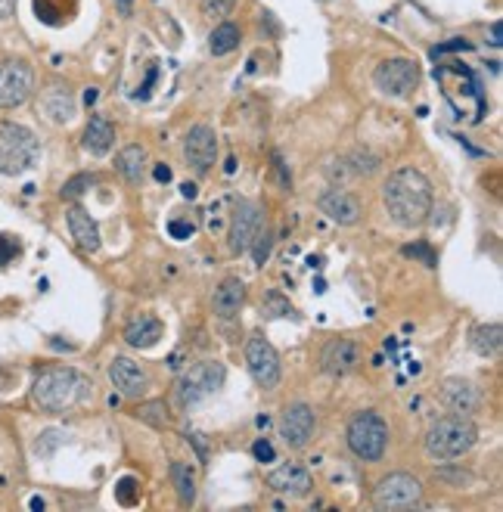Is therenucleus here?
Returning a JSON list of instances; mask_svg holds the SVG:
<instances>
[{"mask_svg": "<svg viewBox=\"0 0 503 512\" xmlns=\"http://www.w3.org/2000/svg\"><path fill=\"white\" fill-rule=\"evenodd\" d=\"M382 202L389 208V218L404 227H423L432 215V184L429 177L417 168H401L389 174L386 187H382Z\"/></svg>", "mask_w": 503, "mask_h": 512, "instance_id": "f257e3e1", "label": "nucleus"}, {"mask_svg": "<svg viewBox=\"0 0 503 512\" xmlns=\"http://www.w3.org/2000/svg\"><path fill=\"white\" fill-rule=\"evenodd\" d=\"M91 388L94 385L84 373H78L72 367H53L35 379L32 398L44 413H66V410H75L91 398Z\"/></svg>", "mask_w": 503, "mask_h": 512, "instance_id": "f03ea898", "label": "nucleus"}, {"mask_svg": "<svg viewBox=\"0 0 503 512\" xmlns=\"http://www.w3.org/2000/svg\"><path fill=\"white\" fill-rule=\"evenodd\" d=\"M479 441V429L476 423H472L469 416H445V419H438V423L426 432V454L432 460H457L463 454H469L472 447H476Z\"/></svg>", "mask_w": 503, "mask_h": 512, "instance_id": "7ed1b4c3", "label": "nucleus"}, {"mask_svg": "<svg viewBox=\"0 0 503 512\" xmlns=\"http://www.w3.org/2000/svg\"><path fill=\"white\" fill-rule=\"evenodd\" d=\"M38 156L41 143L32 131L16 122H0V174H25L28 168H35Z\"/></svg>", "mask_w": 503, "mask_h": 512, "instance_id": "20e7f679", "label": "nucleus"}, {"mask_svg": "<svg viewBox=\"0 0 503 512\" xmlns=\"http://www.w3.org/2000/svg\"><path fill=\"white\" fill-rule=\"evenodd\" d=\"M386 444H389V426L379 413L364 410L348 423V447L354 450V457L376 463L386 454Z\"/></svg>", "mask_w": 503, "mask_h": 512, "instance_id": "39448f33", "label": "nucleus"}, {"mask_svg": "<svg viewBox=\"0 0 503 512\" xmlns=\"http://www.w3.org/2000/svg\"><path fill=\"white\" fill-rule=\"evenodd\" d=\"M423 503V485L407 472H392L373 488V506L379 512H398L413 509Z\"/></svg>", "mask_w": 503, "mask_h": 512, "instance_id": "423d86ee", "label": "nucleus"}, {"mask_svg": "<svg viewBox=\"0 0 503 512\" xmlns=\"http://www.w3.org/2000/svg\"><path fill=\"white\" fill-rule=\"evenodd\" d=\"M221 385H224V364H218V360H199V364H193L177 379V404L193 407L202 398L215 395Z\"/></svg>", "mask_w": 503, "mask_h": 512, "instance_id": "0eeeda50", "label": "nucleus"}, {"mask_svg": "<svg viewBox=\"0 0 503 512\" xmlns=\"http://www.w3.org/2000/svg\"><path fill=\"white\" fill-rule=\"evenodd\" d=\"M435 78H438V84H441V87H445V100H448L451 106H457V100L463 97V103H460V112H457V118H469V109H466V97H469L472 103L485 106L482 84H479V78L472 75V72H469L466 66L448 63V66L435 69Z\"/></svg>", "mask_w": 503, "mask_h": 512, "instance_id": "6e6552de", "label": "nucleus"}, {"mask_svg": "<svg viewBox=\"0 0 503 512\" xmlns=\"http://www.w3.org/2000/svg\"><path fill=\"white\" fill-rule=\"evenodd\" d=\"M373 84L382 90L386 97H407L410 90H417L420 84V66L407 56H395L379 63L373 72Z\"/></svg>", "mask_w": 503, "mask_h": 512, "instance_id": "1a4fd4ad", "label": "nucleus"}, {"mask_svg": "<svg viewBox=\"0 0 503 512\" xmlns=\"http://www.w3.org/2000/svg\"><path fill=\"white\" fill-rule=\"evenodd\" d=\"M35 87V72L22 59H10V63H0V109H16L28 97H32Z\"/></svg>", "mask_w": 503, "mask_h": 512, "instance_id": "9d476101", "label": "nucleus"}, {"mask_svg": "<svg viewBox=\"0 0 503 512\" xmlns=\"http://www.w3.org/2000/svg\"><path fill=\"white\" fill-rule=\"evenodd\" d=\"M246 364H249L252 379L261 388H274L280 382V357H277L274 345L258 333L249 336V342H246Z\"/></svg>", "mask_w": 503, "mask_h": 512, "instance_id": "9b49d317", "label": "nucleus"}, {"mask_svg": "<svg viewBox=\"0 0 503 512\" xmlns=\"http://www.w3.org/2000/svg\"><path fill=\"white\" fill-rule=\"evenodd\" d=\"M184 156H187V165L199 177L209 174L212 165H215V156H218V137H215V131L209 125L190 128L187 137H184Z\"/></svg>", "mask_w": 503, "mask_h": 512, "instance_id": "f8f14e48", "label": "nucleus"}, {"mask_svg": "<svg viewBox=\"0 0 503 512\" xmlns=\"http://www.w3.org/2000/svg\"><path fill=\"white\" fill-rule=\"evenodd\" d=\"M264 221H261V208L249 199H240L233 208V218H230V249L240 255L249 252L252 239L261 233Z\"/></svg>", "mask_w": 503, "mask_h": 512, "instance_id": "ddd939ff", "label": "nucleus"}, {"mask_svg": "<svg viewBox=\"0 0 503 512\" xmlns=\"http://www.w3.org/2000/svg\"><path fill=\"white\" fill-rule=\"evenodd\" d=\"M109 379L125 398H143L146 388H150V376L131 357H115L109 364Z\"/></svg>", "mask_w": 503, "mask_h": 512, "instance_id": "4468645a", "label": "nucleus"}, {"mask_svg": "<svg viewBox=\"0 0 503 512\" xmlns=\"http://www.w3.org/2000/svg\"><path fill=\"white\" fill-rule=\"evenodd\" d=\"M280 435L289 447H305L314 435V413L308 404H292L283 410L280 419Z\"/></svg>", "mask_w": 503, "mask_h": 512, "instance_id": "2eb2a0df", "label": "nucleus"}, {"mask_svg": "<svg viewBox=\"0 0 503 512\" xmlns=\"http://www.w3.org/2000/svg\"><path fill=\"white\" fill-rule=\"evenodd\" d=\"M441 401H445L454 413L460 416H469L476 413L479 404H482V391L472 385L469 379H460V376H451L441 382Z\"/></svg>", "mask_w": 503, "mask_h": 512, "instance_id": "dca6fc26", "label": "nucleus"}, {"mask_svg": "<svg viewBox=\"0 0 503 512\" xmlns=\"http://www.w3.org/2000/svg\"><path fill=\"white\" fill-rule=\"evenodd\" d=\"M268 488H274L277 494H289V497H308L314 481H311V472L299 463H286L280 469H274L268 475Z\"/></svg>", "mask_w": 503, "mask_h": 512, "instance_id": "f3484780", "label": "nucleus"}, {"mask_svg": "<svg viewBox=\"0 0 503 512\" xmlns=\"http://www.w3.org/2000/svg\"><path fill=\"white\" fill-rule=\"evenodd\" d=\"M320 367L333 379L348 376L354 367H358V345H354L351 339H333L320 354Z\"/></svg>", "mask_w": 503, "mask_h": 512, "instance_id": "a211bd4d", "label": "nucleus"}, {"mask_svg": "<svg viewBox=\"0 0 503 512\" xmlns=\"http://www.w3.org/2000/svg\"><path fill=\"white\" fill-rule=\"evenodd\" d=\"M320 212L327 215L330 221H336V224H358L361 221V202L354 199L351 193H345V190H327L320 196Z\"/></svg>", "mask_w": 503, "mask_h": 512, "instance_id": "6ab92c4d", "label": "nucleus"}, {"mask_svg": "<svg viewBox=\"0 0 503 512\" xmlns=\"http://www.w3.org/2000/svg\"><path fill=\"white\" fill-rule=\"evenodd\" d=\"M165 333V326L153 314H134L125 326V342L131 348H153Z\"/></svg>", "mask_w": 503, "mask_h": 512, "instance_id": "aec40b11", "label": "nucleus"}, {"mask_svg": "<svg viewBox=\"0 0 503 512\" xmlns=\"http://www.w3.org/2000/svg\"><path fill=\"white\" fill-rule=\"evenodd\" d=\"M243 301H246V286L243 280L236 277H227L218 289H215V298H212V308L221 320H233L236 314L243 311Z\"/></svg>", "mask_w": 503, "mask_h": 512, "instance_id": "412c9836", "label": "nucleus"}, {"mask_svg": "<svg viewBox=\"0 0 503 512\" xmlns=\"http://www.w3.org/2000/svg\"><path fill=\"white\" fill-rule=\"evenodd\" d=\"M69 230H72V239L78 243L81 252H97L100 249V227L97 221L84 212V208H72L69 212Z\"/></svg>", "mask_w": 503, "mask_h": 512, "instance_id": "4be33fe9", "label": "nucleus"}, {"mask_svg": "<svg viewBox=\"0 0 503 512\" xmlns=\"http://www.w3.org/2000/svg\"><path fill=\"white\" fill-rule=\"evenodd\" d=\"M112 143H115V128L109 125V118L94 115L84 128V149L91 156H106L112 149Z\"/></svg>", "mask_w": 503, "mask_h": 512, "instance_id": "5701e85b", "label": "nucleus"}, {"mask_svg": "<svg viewBox=\"0 0 503 512\" xmlns=\"http://www.w3.org/2000/svg\"><path fill=\"white\" fill-rule=\"evenodd\" d=\"M469 345L476 354L482 357H497L500 354V345H503V329L500 323H482L472 329V336H469Z\"/></svg>", "mask_w": 503, "mask_h": 512, "instance_id": "b1692460", "label": "nucleus"}, {"mask_svg": "<svg viewBox=\"0 0 503 512\" xmlns=\"http://www.w3.org/2000/svg\"><path fill=\"white\" fill-rule=\"evenodd\" d=\"M143 162H146L143 146H128V149L118 153L115 168H118V174L128 180V184H140V180H143Z\"/></svg>", "mask_w": 503, "mask_h": 512, "instance_id": "393cba45", "label": "nucleus"}, {"mask_svg": "<svg viewBox=\"0 0 503 512\" xmlns=\"http://www.w3.org/2000/svg\"><path fill=\"white\" fill-rule=\"evenodd\" d=\"M171 485L177 491V500L184 506L196 503V475L187 463H171Z\"/></svg>", "mask_w": 503, "mask_h": 512, "instance_id": "a878e982", "label": "nucleus"}, {"mask_svg": "<svg viewBox=\"0 0 503 512\" xmlns=\"http://www.w3.org/2000/svg\"><path fill=\"white\" fill-rule=\"evenodd\" d=\"M236 47H240V28H236L233 22H221L215 32L209 35V50L215 56H227L233 53Z\"/></svg>", "mask_w": 503, "mask_h": 512, "instance_id": "bb28decb", "label": "nucleus"}, {"mask_svg": "<svg viewBox=\"0 0 503 512\" xmlns=\"http://www.w3.org/2000/svg\"><path fill=\"white\" fill-rule=\"evenodd\" d=\"M44 109L50 118H56V122H69L72 118V103L63 87H50V94L44 97Z\"/></svg>", "mask_w": 503, "mask_h": 512, "instance_id": "cd10ccee", "label": "nucleus"}, {"mask_svg": "<svg viewBox=\"0 0 503 512\" xmlns=\"http://www.w3.org/2000/svg\"><path fill=\"white\" fill-rule=\"evenodd\" d=\"M134 416L143 419V423H150V426L162 429V426L168 423V407H165V401H146V404H140V407L134 410Z\"/></svg>", "mask_w": 503, "mask_h": 512, "instance_id": "c85d7f7f", "label": "nucleus"}, {"mask_svg": "<svg viewBox=\"0 0 503 512\" xmlns=\"http://www.w3.org/2000/svg\"><path fill=\"white\" fill-rule=\"evenodd\" d=\"M94 184H97L94 174H78V177H72L69 184L63 187V199H78L87 187H94Z\"/></svg>", "mask_w": 503, "mask_h": 512, "instance_id": "c756f323", "label": "nucleus"}, {"mask_svg": "<svg viewBox=\"0 0 503 512\" xmlns=\"http://www.w3.org/2000/svg\"><path fill=\"white\" fill-rule=\"evenodd\" d=\"M252 255H255V264H264V261H268V255H271V233L268 230H264L261 227V233L252 239Z\"/></svg>", "mask_w": 503, "mask_h": 512, "instance_id": "7c9ffc66", "label": "nucleus"}, {"mask_svg": "<svg viewBox=\"0 0 503 512\" xmlns=\"http://www.w3.org/2000/svg\"><path fill=\"white\" fill-rule=\"evenodd\" d=\"M233 4L236 0H202V13L209 19H224V16H230Z\"/></svg>", "mask_w": 503, "mask_h": 512, "instance_id": "2f4dec72", "label": "nucleus"}, {"mask_svg": "<svg viewBox=\"0 0 503 512\" xmlns=\"http://www.w3.org/2000/svg\"><path fill=\"white\" fill-rule=\"evenodd\" d=\"M19 252H22L19 239H13V236H0V267L10 264Z\"/></svg>", "mask_w": 503, "mask_h": 512, "instance_id": "473e14b6", "label": "nucleus"}, {"mask_svg": "<svg viewBox=\"0 0 503 512\" xmlns=\"http://www.w3.org/2000/svg\"><path fill=\"white\" fill-rule=\"evenodd\" d=\"M252 454H255V460H258V463H274L277 450H274V444H271L268 438H258V441L252 444Z\"/></svg>", "mask_w": 503, "mask_h": 512, "instance_id": "72a5a7b5", "label": "nucleus"}, {"mask_svg": "<svg viewBox=\"0 0 503 512\" xmlns=\"http://www.w3.org/2000/svg\"><path fill=\"white\" fill-rule=\"evenodd\" d=\"M193 230H196V227H193L190 221H171V224H168V233H171L174 239H190Z\"/></svg>", "mask_w": 503, "mask_h": 512, "instance_id": "f704fd0d", "label": "nucleus"}, {"mask_svg": "<svg viewBox=\"0 0 503 512\" xmlns=\"http://www.w3.org/2000/svg\"><path fill=\"white\" fill-rule=\"evenodd\" d=\"M134 485H137L134 478H125L122 485H118V500H122V503H134V494H131V488H134Z\"/></svg>", "mask_w": 503, "mask_h": 512, "instance_id": "c9c22d12", "label": "nucleus"}, {"mask_svg": "<svg viewBox=\"0 0 503 512\" xmlns=\"http://www.w3.org/2000/svg\"><path fill=\"white\" fill-rule=\"evenodd\" d=\"M268 308H280V317H286V314H295L289 305H283V301H280V295H271L268 298Z\"/></svg>", "mask_w": 503, "mask_h": 512, "instance_id": "e433bc0d", "label": "nucleus"}, {"mask_svg": "<svg viewBox=\"0 0 503 512\" xmlns=\"http://www.w3.org/2000/svg\"><path fill=\"white\" fill-rule=\"evenodd\" d=\"M153 177L159 180V184H168V180H171V168L168 165H156L153 168Z\"/></svg>", "mask_w": 503, "mask_h": 512, "instance_id": "4c0bfd02", "label": "nucleus"}, {"mask_svg": "<svg viewBox=\"0 0 503 512\" xmlns=\"http://www.w3.org/2000/svg\"><path fill=\"white\" fill-rule=\"evenodd\" d=\"M13 7H16V0H0V19L13 16Z\"/></svg>", "mask_w": 503, "mask_h": 512, "instance_id": "58836bf2", "label": "nucleus"}, {"mask_svg": "<svg viewBox=\"0 0 503 512\" xmlns=\"http://www.w3.org/2000/svg\"><path fill=\"white\" fill-rule=\"evenodd\" d=\"M491 38H494L491 44H494V47H500V22H494V25H491Z\"/></svg>", "mask_w": 503, "mask_h": 512, "instance_id": "ea45409f", "label": "nucleus"}, {"mask_svg": "<svg viewBox=\"0 0 503 512\" xmlns=\"http://www.w3.org/2000/svg\"><path fill=\"white\" fill-rule=\"evenodd\" d=\"M181 193H184V199H196V187H193V184H184Z\"/></svg>", "mask_w": 503, "mask_h": 512, "instance_id": "a19ab883", "label": "nucleus"}, {"mask_svg": "<svg viewBox=\"0 0 503 512\" xmlns=\"http://www.w3.org/2000/svg\"><path fill=\"white\" fill-rule=\"evenodd\" d=\"M115 4H118V10H122V13H131V4H134V0H115Z\"/></svg>", "mask_w": 503, "mask_h": 512, "instance_id": "79ce46f5", "label": "nucleus"}, {"mask_svg": "<svg viewBox=\"0 0 503 512\" xmlns=\"http://www.w3.org/2000/svg\"><path fill=\"white\" fill-rule=\"evenodd\" d=\"M94 100H97V87H91V90L84 94V103H94Z\"/></svg>", "mask_w": 503, "mask_h": 512, "instance_id": "37998d69", "label": "nucleus"}]
</instances>
